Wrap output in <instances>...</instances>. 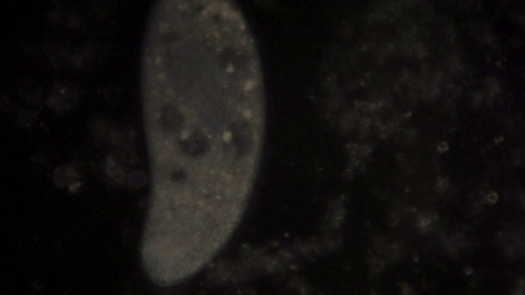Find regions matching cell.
Wrapping results in <instances>:
<instances>
[{
    "label": "cell",
    "instance_id": "cell-1",
    "mask_svg": "<svg viewBox=\"0 0 525 295\" xmlns=\"http://www.w3.org/2000/svg\"><path fill=\"white\" fill-rule=\"evenodd\" d=\"M150 170L213 180L247 175L253 144L237 128L192 115L143 114Z\"/></svg>",
    "mask_w": 525,
    "mask_h": 295
}]
</instances>
